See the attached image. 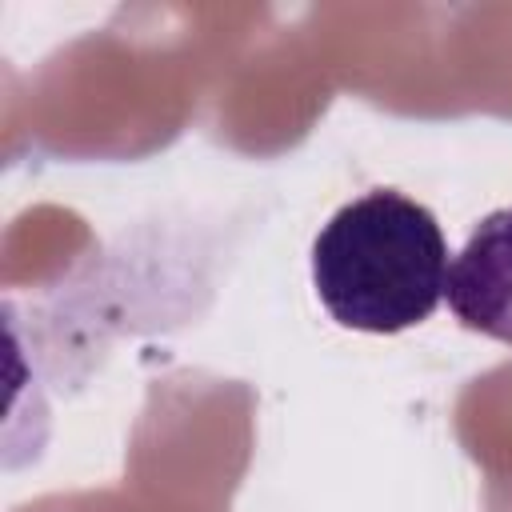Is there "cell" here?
<instances>
[{
  "label": "cell",
  "mask_w": 512,
  "mask_h": 512,
  "mask_svg": "<svg viewBox=\"0 0 512 512\" xmlns=\"http://www.w3.org/2000/svg\"><path fill=\"white\" fill-rule=\"evenodd\" d=\"M448 308L480 336L512 344V208L488 212L448 264Z\"/></svg>",
  "instance_id": "7a4b0ae2"
},
{
  "label": "cell",
  "mask_w": 512,
  "mask_h": 512,
  "mask_svg": "<svg viewBox=\"0 0 512 512\" xmlns=\"http://www.w3.org/2000/svg\"><path fill=\"white\" fill-rule=\"evenodd\" d=\"M312 284L328 316L392 336L424 324L448 288L436 216L396 188H372L328 216L312 240Z\"/></svg>",
  "instance_id": "6da1fadb"
}]
</instances>
